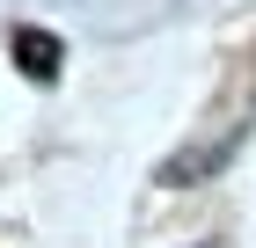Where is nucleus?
Listing matches in <instances>:
<instances>
[{"instance_id":"f257e3e1","label":"nucleus","mask_w":256,"mask_h":248,"mask_svg":"<svg viewBox=\"0 0 256 248\" xmlns=\"http://www.w3.org/2000/svg\"><path fill=\"white\" fill-rule=\"evenodd\" d=\"M15 66L30 80H52L59 73V37H44V29H15Z\"/></svg>"}]
</instances>
